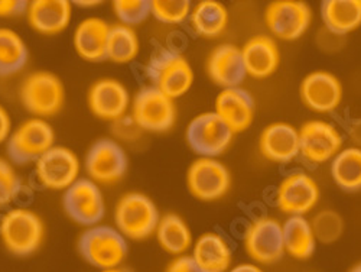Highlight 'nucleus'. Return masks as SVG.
<instances>
[{"label": "nucleus", "mask_w": 361, "mask_h": 272, "mask_svg": "<svg viewBox=\"0 0 361 272\" xmlns=\"http://www.w3.org/2000/svg\"><path fill=\"white\" fill-rule=\"evenodd\" d=\"M44 236V223L32 210L13 208L0 220V239L12 255H32L39 249Z\"/></svg>", "instance_id": "f257e3e1"}, {"label": "nucleus", "mask_w": 361, "mask_h": 272, "mask_svg": "<svg viewBox=\"0 0 361 272\" xmlns=\"http://www.w3.org/2000/svg\"><path fill=\"white\" fill-rule=\"evenodd\" d=\"M81 256L100 271L118 268L128 255L126 237L118 230L96 225L85 230L78 242Z\"/></svg>", "instance_id": "f03ea898"}, {"label": "nucleus", "mask_w": 361, "mask_h": 272, "mask_svg": "<svg viewBox=\"0 0 361 272\" xmlns=\"http://www.w3.org/2000/svg\"><path fill=\"white\" fill-rule=\"evenodd\" d=\"M114 222L118 232L125 237L142 240L157 230L159 223L158 208L147 196L128 193L116 206Z\"/></svg>", "instance_id": "7ed1b4c3"}, {"label": "nucleus", "mask_w": 361, "mask_h": 272, "mask_svg": "<svg viewBox=\"0 0 361 272\" xmlns=\"http://www.w3.org/2000/svg\"><path fill=\"white\" fill-rule=\"evenodd\" d=\"M154 87L172 100L188 93L194 83V71L187 59L173 51H161L147 66Z\"/></svg>", "instance_id": "20e7f679"}, {"label": "nucleus", "mask_w": 361, "mask_h": 272, "mask_svg": "<svg viewBox=\"0 0 361 272\" xmlns=\"http://www.w3.org/2000/svg\"><path fill=\"white\" fill-rule=\"evenodd\" d=\"M20 100L25 109L32 114L51 117L63 109L64 85L52 73H34L22 83Z\"/></svg>", "instance_id": "39448f33"}, {"label": "nucleus", "mask_w": 361, "mask_h": 272, "mask_svg": "<svg viewBox=\"0 0 361 272\" xmlns=\"http://www.w3.org/2000/svg\"><path fill=\"white\" fill-rule=\"evenodd\" d=\"M55 134L44 119H29L19 125L8 141V154L16 164L38 161L54 146Z\"/></svg>", "instance_id": "423d86ee"}, {"label": "nucleus", "mask_w": 361, "mask_h": 272, "mask_svg": "<svg viewBox=\"0 0 361 272\" xmlns=\"http://www.w3.org/2000/svg\"><path fill=\"white\" fill-rule=\"evenodd\" d=\"M234 134L214 112L195 116L187 128V142L201 157L214 158L230 146Z\"/></svg>", "instance_id": "0eeeda50"}, {"label": "nucleus", "mask_w": 361, "mask_h": 272, "mask_svg": "<svg viewBox=\"0 0 361 272\" xmlns=\"http://www.w3.org/2000/svg\"><path fill=\"white\" fill-rule=\"evenodd\" d=\"M245 251L255 262L262 265L281 261L286 254L282 225L272 218L253 220L245 233Z\"/></svg>", "instance_id": "6e6552de"}, {"label": "nucleus", "mask_w": 361, "mask_h": 272, "mask_svg": "<svg viewBox=\"0 0 361 272\" xmlns=\"http://www.w3.org/2000/svg\"><path fill=\"white\" fill-rule=\"evenodd\" d=\"M132 116L142 131L166 132L175 124L176 109L171 97L152 85L142 88L136 95Z\"/></svg>", "instance_id": "1a4fd4ad"}, {"label": "nucleus", "mask_w": 361, "mask_h": 272, "mask_svg": "<svg viewBox=\"0 0 361 272\" xmlns=\"http://www.w3.org/2000/svg\"><path fill=\"white\" fill-rule=\"evenodd\" d=\"M264 20L276 38L295 41L302 37L311 25L312 12L305 2L299 0H276L264 13Z\"/></svg>", "instance_id": "9d476101"}, {"label": "nucleus", "mask_w": 361, "mask_h": 272, "mask_svg": "<svg viewBox=\"0 0 361 272\" xmlns=\"http://www.w3.org/2000/svg\"><path fill=\"white\" fill-rule=\"evenodd\" d=\"M343 149L338 129L324 120H310L299 129V155L311 164L334 160Z\"/></svg>", "instance_id": "9b49d317"}, {"label": "nucleus", "mask_w": 361, "mask_h": 272, "mask_svg": "<svg viewBox=\"0 0 361 272\" xmlns=\"http://www.w3.org/2000/svg\"><path fill=\"white\" fill-rule=\"evenodd\" d=\"M63 206L66 213L78 225L96 226L104 216V199L93 179L78 178L66 190Z\"/></svg>", "instance_id": "f8f14e48"}, {"label": "nucleus", "mask_w": 361, "mask_h": 272, "mask_svg": "<svg viewBox=\"0 0 361 272\" xmlns=\"http://www.w3.org/2000/svg\"><path fill=\"white\" fill-rule=\"evenodd\" d=\"M187 184L191 194L198 200L214 201L226 196L231 177L223 162L201 157L191 164L187 172Z\"/></svg>", "instance_id": "ddd939ff"}, {"label": "nucleus", "mask_w": 361, "mask_h": 272, "mask_svg": "<svg viewBox=\"0 0 361 272\" xmlns=\"http://www.w3.org/2000/svg\"><path fill=\"white\" fill-rule=\"evenodd\" d=\"M318 200L317 181L300 171L286 175L276 191L278 207L289 216H305L318 204Z\"/></svg>", "instance_id": "4468645a"}, {"label": "nucleus", "mask_w": 361, "mask_h": 272, "mask_svg": "<svg viewBox=\"0 0 361 272\" xmlns=\"http://www.w3.org/2000/svg\"><path fill=\"white\" fill-rule=\"evenodd\" d=\"M128 157L118 142L111 139L97 141L85 157V171L94 183L113 184L125 175Z\"/></svg>", "instance_id": "2eb2a0df"}, {"label": "nucleus", "mask_w": 361, "mask_h": 272, "mask_svg": "<svg viewBox=\"0 0 361 272\" xmlns=\"http://www.w3.org/2000/svg\"><path fill=\"white\" fill-rule=\"evenodd\" d=\"M80 161L71 149L52 146L37 161L41 184L51 190H67L78 179Z\"/></svg>", "instance_id": "dca6fc26"}, {"label": "nucleus", "mask_w": 361, "mask_h": 272, "mask_svg": "<svg viewBox=\"0 0 361 272\" xmlns=\"http://www.w3.org/2000/svg\"><path fill=\"white\" fill-rule=\"evenodd\" d=\"M300 99L312 112H334L343 100L341 81L328 71H314L300 83Z\"/></svg>", "instance_id": "f3484780"}, {"label": "nucleus", "mask_w": 361, "mask_h": 272, "mask_svg": "<svg viewBox=\"0 0 361 272\" xmlns=\"http://www.w3.org/2000/svg\"><path fill=\"white\" fill-rule=\"evenodd\" d=\"M129 103L130 97L126 87L113 78L96 81L88 92V107L92 113L111 122L126 114Z\"/></svg>", "instance_id": "a211bd4d"}, {"label": "nucleus", "mask_w": 361, "mask_h": 272, "mask_svg": "<svg viewBox=\"0 0 361 272\" xmlns=\"http://www.w3.org/2000/svg\"><path fill=\"white\" fill-rule=\"evenodd\" d=\"M214 113L231 129L233 134L250 128L255 119V100L246 90L240 87L223 88L216 99Z\"/></svg>", "instance_id": "6ab92c4d"}, {"label": "nucleus", "mask_w": 361, "mask_h": 272, "mask_svg": "<svg viewBox=\"0 0 361 272\" xmlns=\"http://www.w3.org/2000/svg\"><path fill=\"white\" fill-rule=\"evenodd\" d=\"M207 73L223 88L238 87L247 76L242 49L231 44L219 45L207 59Z\"/></svg>", "instance_id": "aec40b11"}, {"label": "nucleus", "mask_w": 361, "mask_h": 272, "mask_svg": "<svg viewBox=\"0 0 361 272\" xmlns=\"http://www.w3.org/2000/svg\"><path fill=\"white\" fill-rule=\"evenodd\" d=\"M259 148L266 160L288 164L299 155V131L285 122L269 125L260 135Z\"/></svg>", "instance_id": "412c9836"}, {"label": "nucleus", "mask_w": 361, "mask_h": 272, "mask_svg": "<svg viewBox=\"0 0 361 272\" xmlns=\"http://www.w3.org/2000/svg\"><path fill=\"white\" fill-rule=\"evenodd\" d=\"M26 16L34 31L42 35L63 32L71 20L68 0H34L27 5Z\"/></svg>", "instance_id": "4be33fe9"}, {"label": "nucleus", "mask_w": 361, "mask_h": 272, "mask_svg": "<svg viewBox=\"0 0 361 272\" xmlns=\"http://www.w3.org/2000/svg\"><path fill=\"white\" fill-rule=\"evenodd\" d=\"M242 55L246 73L253 78L270 77L281 64L278 44L266 35L250 38L243 45Z\"/></svg>", "instance_id": "5701e85b"}, {"label": "nucleus", "mask_w": 361, "mask_h": 272, "mask_svg": "<svg viewBox=\"0 0 361 272\" xmlns=\"http://www.w3.org/2000/svg\"><path fill=\"white\" fill-rule=\"evenodd\" d=\"M110 25L100 18H87L78 23L74 31V48L77 54L90 63L106 59Z\"/></svg>", "instance_id": "b1692460"}, {"label": "nucleus", "mask_w": 361, "mask_h": 272, "mask_svg": "<svg viewBox=\"0 0 361 272\" xmlns=\"http://www.w3.org/2000/svg\"><path fill=\"white\" fill-rule=\"evenodd\" d=\"M191 258L202 272H226L231 268L233 252L221 235L207 232L197 239Z\"/></svg>", "instance_id": "393cba45"}, {"label": "nucleus", "mask_w": 361, "mask_h": 272, "mask_svg": "<svg viewBox=\"0 0 361 272\" xmlns=\"http://www.w3.org/2000/svg\"><path fill=\"white\" fill-rule=\"evenodd\" d=\"M321 18L333 34H350L361 26V0H325Z\"/></svg>", "instance_id": "a878e982"}, {"label": "nucleus", "mask_w": 361, "mask_h": 272, "mask_svg": "<svg viewBox=\"0 0 361 272\" xmlns=\"http://www.w3.org/2000/svg\"><path fill=\"white\" fill-rule=\"evenodd\" d=\"M285 252L298 261L310 259L317 249V237L305 216H290L283 225Z\"/></svg>", "instance_id": "bb28decb"}, {"label": "nucleus", "mask_w": 361, "mask_h": 272, "mask_svg": "<svg viewBox=\"0 0 361 272\" xmlns=\"http://www.w3.org/2000/svg\"><path fill=\"white\" fill-rule=\"evenodd\" d=\"M190 22L198 35L216 38L224 32L228 23V12L217 0H201L191 11Z\"/></svg>", "instance_id": "cd10ccee"}, {"label": "nucleus", "mask_w": 361, "mask_h": 272, "mask_svg": "<svg viewBox=\"0 0 361 272\" xmlns=\"http://www.w3.org/2000/svg\"><path fill=\"white\" fill-rule=\"evenodd\" d=\"M155 233L161 248L171 255L183 256L192 247V235L188 225L175 213L161 218Z\"/></svg>", "instance_id": "c85d7f7f"}, {"label": "nucleus", "mask_w": 361, "mask_h": 272, "mask_svg": "<svg viewBox=\"0 0 361 272\" xmlns=\"http://www.w3.org/2000/svg\"><path fill=\"white\" fill-rule=\"evenodd\" d=\"M331 177L344 191L361 190V148L341 149L331 162Z\"/></svg>", "instance_id": "c756f323"}, {"label": "nucleus", "mask_w": 361, "mask_h": 272, "mask_svg": "<svg viewBox=\"0 0 361 272\" xmlns=\"http://www.w3.org/2000/svg\"><path fill=\"white\" fill-rule=\"evenodd\" d=\"M139 38L128 25L110 26L106 58L116 64H128L139 54Z\"/></svg>", "instance_id": "7c9ffc66"}, {"label": "nucleus", "mask_w": 361, "mask_h": 272, "mask_svg": "<svg viewBox=\"0 0 361 272\" xmlns=\"http://www.w3.org/2000/svg\"><path fill=\"white\" fill-rule=\"evenodd\" d=\"M27 61V48L12 29L0 28V77L20 71Z\"/></svg>", "instance_id": "2f4dec72"}, {"label": "nucleus", "mask_w": 361, "mask_h": 272, "mask_svg": "<svg viewBox=\"0 0 361 272\" xmlns=\"http://www.w3.org/2000/svg\"><path fill=\"white\" fill-rule=\"evenodd\" d=\"M317 240L322 244H334L344 232L343 218L334 210H322L311 222Z\"/></svg>", "instance_id": "473e14b6"}, {"label": "nucleus", "mask_w": 361, "mask_h": 272, "mask_svg": "<svg viewBox=\"0 0 361 272\" xmlns=\"http://www.w3.org/2000/svg\"><path fill=\"white\" fill-rule=\"evenodd\" d=\"M191 2L188 0H152L150 13L168 25H179L191 16Z\"/></svg>", "instance_id": "72a5a7b5"}, {"label": "nucleus", "mask_w": 361, "mask_h": 272, "mask_svg": "<svg viewBox=\"0 0 361 272\" xmlns=\"http://www.w3.org/2000/svg\"><path fill=\"white\" fill-rule=\"evenodd\" d=\"M116 16L123 25H137L143 22L150 13V2L147 0H116L113 2Z\"/></svg>", "instance_id": "f704fd0d"}, {"label": "nucleus", "mask_w": 361, "mask_h": 272, "mask_svg": "<svg viewBox=\"0 0 361 272\" xmlns=\"http://www.w3.org/2000/svg\"><path fill=\"white\" fill-rule=\"evenodd\" d=\"M20 190V179L13 167L0 158V207H4L15 200Z\"/></svg>", "instance_id": "c9c22d12"}, {"label": "nucleus", "mask_w": 361, "mask_h": 272, "mask_svg": "<svg viewBox=\"0 0 361 272\" xmlns=\"http://www.w3.org/2000/svg\"><path fill=\"white\" fill-rule=\"evenodd\" d=\"M111 129H113V134L117 139L126 141V142L137 139L140 136V132H142V128L136 124V120L133 119V116H128V114L114 120Z\"/></svg>", "instance_id": "e433bc0d"}, {"label": "nucleus", "mask_w": 361, "mask_h": 272, "mask_svg": "<svg viewBox=\"0 0 361 272\" xmlns=\"http://www.w3.org/2000/svg\"><path fill=\"white\" fill-rule=\"evenodd\" d=\"M25 0H0V18L19 16L27 9Z\"/></svg>", "instance_id": "4c0bfd02"}, {"label": "nucleus", "mask_w": 361, "mask_h": 272, "mask_svg": "<svg viewBox=\"0 0 361 272\" xmlns=\"http://www.w3.org/2000/svg\"><path fill=\"white\" fill-rule=\"evenodd\" d=\"M165 272H202L191 256H176L166 268Z\"/></svg>", "instance_id": "58836bf2"}, {"label": "nucleus", "mask_w": 361, "mask_h": 272, "mask_svg": "<svg viewBox=\"0 0 361 272\" xmlns=\"http://www.w3.org/2000/svg\"><path fill=\"white\" fill-rule=\"evenodd\" d=\"M11 116L4 106H0V143L5 142L11 136Z\"/></svg>", "instance_id": "ea45409f"}, {"label": "nucleus", "mask_w": 361, "mask_h": 272, "mask_svg": "<svg viewBox=\"0 0 361 272\" xmlns=\"http://www.w3.org/2000/svg\"><path fill=\"white\" fill-rule=\"evenodd\" d=\"M348 135H350V139L355 143V146L361 148V117L351 122L348 128Z\"/></svg>", "instance_id": "a19ab883"}, {"label": "nucleus", "mask_w": 361, "mask_h": 272, "mask_svg": "<svg viewBox=\"0 0 361 272\" xmlns=\"http://www.w3.org/2000/svg\"><path fill=\"white\" fill-rule=\"evenodd\" d=\"M228 272H264V271L257 264L245 262V264H238V265L230 268Z\"/></svg>", "instance_id": "79ce46f5"}, {"label": "nucleus", "mask_w": 361, "mask_h": 272, "mask_svg": "<svg viewBox=\"0 0 361 272\" xmlns=\"http://www.w3.org/2000/svg\"><path fill=\"white\" fill-rule=\"evenodd\" d=\"M100 272H129V271H126V269H123V268H111V269H104V271H100Z\"/></svg>", "instance_id": "37998d69"}, {"label": "nucleus", "mask_w": 361, "mask_h": 272, "mask_svg": "<svg viewBox=\"0 0 361 272\" xmlns=\"http://www.w3.org/2000/svg\"><path fill=\"white\" fill-rule=\"evenodd\" d=\"M75 4H78L80 6H94V5H97L99 2H75Z\"/></svg>", "instance_id": "c03bdc74"}, {"label": "nucleus", "mask_w": 361, "mask_h": 272, "mask_svg": "<svg viewBox=\"0 0 361 272\" xmlns=\"http://www.w3.org/2000/svg\"><path fill=\"white\" fill-rule=\"evenodd\" d=\"M350 272H361V264H358V265H355Z\"/></svg>", "instance_id": "a18cd8bd"}]
</instances>
